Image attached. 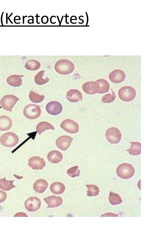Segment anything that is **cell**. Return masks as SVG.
Here are the masks:
<instances>
[{"label":"cell","instance_id":"6da1fadb","mask_svg":"<svg viewBox=\"0 0 151 227\" xmlns=\"http://www.w3.org/2000/svg\"><path fill=\"white\" fill-rule=\"evenodd\" d=\"M55 69L56 72L60 74H67L73 72L74 66L73 63L69 60L62 59L55 63Z\"/></svg>","mask_w":151,"mask_h":227},{"label":"cell","instance_id":"7a4b0ae2","mask_svg":"<svg viewBox=\"0 0 151 227\" xmlns=\"http://www.w3.org/2000/svg\"><path fill=\"white\" fill-rule=\"evenodd\" d=\"M116 173L120 178L128 179L133 176L135 173V169L131 164L124 163L119 165L117 167Z\"/></svg>","mask_w":151,"mask_h":227},{"label":"cell","instance_id":"3957f363","mask_svg":"<svg viewBox=\"0 0 151 227\" xmlns=\"http://www.w3.org/2000/svg\"><path fill=\"white\" fill-rule=\"evenodd\" d=\"M19 138L15 133L8 132L1 136L0 142L2 145L7 147H12L16 145L19 142Z\"/></svg>","mask_w":151,"mask_h":227},{"label":"cell","instance_id":"277c9868","mask_svg":"<svg viewBox=\"0 0 151 227\" xmlns=\"http://www.w3.org/2000/svg\"><path fill=\"white\" fill-rule=\"evenodd\" d=\"M119 98L125 102H129L132 100L136 95V91L132 87L125 86L120 88L118 91Z\"/></svg>","mask_w":151,"mask_h":227},{"label":"cell","instance_id":"5b68a950","mask_svg":"<svg viewBox=\"0 0 151 227\" xmlns=\"http://www.w3.org/2000/svg\"><path fill=\"white\" fill-rule=\"evenodd\" d=\"M23 113L24 116L27 118L33 119L37 118L40 116L41 110L38 106L30 104L24 107Z\"/></svg>","mask_w":151,"mask_h":227},{"label":"cell","instance_id":"8992f818","mask_svg":"<svg viewBox=\"0 0 151 227\" xmlns=\"http://www.w3.org/2000/svg\"><path fill=\"white\" fill-rule=\"evenodd\" d=\"M19 99L13 95H6L1 99L0 104L4 110L12 112V109Z\"/></svg>","mask_w":151,"mask_h":227},{"label":"cell","instance_id":"52a82bcc","mask_svg":"<svg viewBox=\"0 0 151 227\" xmlns=\"http://www.w3.org/2000/svg\"><path fill=\"white\" fill-rule=\"evenodd\" d=\"M105 136L108 141L110 143L117 144L120 141L122 134L118 129L112 127L107 130Z\"/></svg>","mask_w":151,"mask_h":227},{"label":"cell","instance_id":"ba28073f","mask_svg":"<svg viewBox=\"0 0 151 227\" xmlns=\"http://www.w3.org/2000/svg\"><path fill=\"white\" fill-rule=\"evenodd\" d=\"M60 127L63 130L71 134L77 133L79 130L78 124L75 121L70 119H66L62 122Z\"/></svg>","mask_w":151,"mask_h":227},{"label":"cell","instance_id":"9c48e42d","mask_svg":"<svg viewBox=\"0 0 151 227\" xmlns=\"http://www.w3.org/2000/svg\"><path fill=\"white\" fill-rule=\"evenodd\" d=\"M41 201L37 197H33L27 199L24 203L26 209L29 212L37 211L41 206Z\"/></svg>","mask_w":151,"mask_h":227},{"label":"cell","instance_id":"30bf717a","mask_svg":"<svg viewBox=\"0 0 151 227\" xmlns=\"http://www.w3.org/2000/svg\"><path fill=\"white\" fill-rule=\"evenodd\" d=\"M73 139L72 137L69 136H62L57 139L56 144L58 148L65 151L69 147Z\"/></svg>","mask_w":151,"mask_h":227},{"label":"cell","instance_id":"8fae6325","mask_svg":"<svg viewBox=\"0 0 151 227\" xmlns=\"http://www.w3.org/2000/svg\"><path fill=\"white\" fill-rule=\"evenodd\" d=\"M28 162L29 166L34 170H41L46 166V162L44 159L39 156H35L30 158Z\"/></svg>","mask_w":151,"mask_h":227},{"label":"cell","instance_id":"7c38bea8","mask_svg":"<svg viewBox=\"0 0 151 227\" xmlns=\"http://www.w3.org/2000/svg\"><path fill=\"white\" fill-rule=\"evenodd\" d=\"M46 110L49 114L56 115L62 112L63 107L60 103L58 102L52 101L47 104L46 106Z\"/></svg>","mask_w":151,"mask_h":227},{"label":"cell","instance_id":"4fadbf2b","mask_svg":"<svg viewBox=\"0 0 151 227\" xmlns=\"http://www.w3.org/2000/svg\"><path fill=\"white\" fill-rule=\"evenodd\" d=\"M82 89L86 93L92 95L98 93L100 86L96 82H88L85 83L83 85Z\"/></svg>","mask_w":151,"mask_h":227},{"label":"cell","instance_id":"5bb4252c","mask_svg":"<svg viewBox=\"0 0 151 227\" xmlns=\"http://www.w3.org/2000/svg\"><path fill=\"white\" fill-rule=\"evenodd\" d=\"M125 77V73L123 71L119 69L114 70L109 75L110 81L114 83H119L123 82Z\"/></svg>","mask_w":151,"mask_h":227},{"label":"cell","instance_id":"9a60e30c","mask_svg":"<svg viewBox=\"0 0 151 227\" xmlns=\"http://www.w3.org/2000/svg\"><path fill=\"white\" fill-rule=\"evenodd\" d=\"M44 200L48 205L47 208L58 207L61 205L63 203V200L60 197L55 196H50L45 198Z\"/></svg>","mask_w":151,"mask_h":227},{"label":"cell","instance_id":"2e32d148","mask_svg":"<svg viewBox=\"0 0 151 227\" xmlns=\"http://www.w3.org/2000/svg\"><path fill=\"white\" fill-rule=\"evenodd\" d=\"M81 93L78 90L72 89L68 91L66 94L68 100L71 102H76L82 99Z\"/></svg>","mask_w":151,"mask_h":227},{"label":"cell","instance_id":"e0dca14e","mask_svg":"<svg viewBox=\"0 0 151 227\" xmlns=\"http://www.w3.org/2000/svg\"><path fill=\"white\" fill-rule=\"evenodd\" d=\"M63 158L62 154L59 151L53 150L50 152L47 155L48 161L53 163H57L60 162Z\"/></svg>","mask_w":151,"mask_h":227},{"label":"cell","instance_id":"ac0fdd59","mask_svg":"<svg viewBox=\"0 0 151 227\" xmlns=\"http://www.w3.org/2000/svg\"><path fill=\"white\" fill-rule=\"evenodd\" d=\"M48 184L47 181L44 179H38L34 184L33 188L36 192L42 193L47 189Z\"/></svg>","mask_w":151,"mask_h":227},{"label":"cell","instance_id":"d6986e66","mask_svg":"<svg viewBox=\"0 0 151 227\" xmlns=\"http://www.w3.org/2000/svg\"><path fill=\"white\" fill-rule=\"evenodd\" d=\"M12 124V121L9 117L4 115L0 116V131H6L9 129Z\"/></svg>","mask_w":151,"mask_h":227},{"label":"cell","instance_id":"ffe728a7","mask_svg":"<svg viewBox=\"0 0 151 227\" xmlns=\"http://www.w3.org/2000/svg\"><path fill=\"white\" fill-rule=\"evenodd\" d=\"M23 75L13 74L8 77L6 81L9 85L14 87H19L22 84V77Z\"/></svg>","mask_w":151,"mask_h":227},{"label":"cell","instance_id":"44dd1931","mask_svg":"<svg viewBox=\"0 0 151 227\" xmlns=\"http://www.w3.org/2000/svg\"><path fill=\"white\" fill-rule=\"evenodd\" d=\"M50 189L53 194H60L65 191V187L63 184L61 183L55 182L51 184L50 187Z\"/></svg>","mask_w":151,"mask_h":227},{"label":"cell","instance_id":"7402d4cb","mask_svg":"<svg viewBox=\"0 0 151 227\" xmlns=\"http://www.w3.org/2000/svg\"><path fill=\"white\" fill-rule=\"evenodd\" d=\"M131 143V147L126 150L129 154L133 155H137L141 153V144L138 142H129Z\"/></svg>","mask_w":151,"mask_h":227},{"label":"cell","instance_id":"603a6c76","mask_svg":"<svg viewBox=\"0 0 151 227\" xmlns=\"http://www.w3.org/2000/svg\"><path fill=\"white\" fill-rule=\"evenodd\" d=\"M36 129L39 135L46 130H55L54 127L46 121H42L39 123L36 126Z\"/></svg>","mask_w":151,"mask_h":227},{"label":"cell","instance_id":"cb8c5ba5","mask_svg":"<svg viewBox=\"0 0 151 227\" xmlns=\"http://www.w3.org/2000/svg\"><path fill=\"white\" fill-rule=\"evenodd\" d=\"M14 180L8 181L6 178L0 179V188L6 191H8L13 188L15 187L13 184Z\"/></svg>","mask_w":151,"mask_h":227},{"label":"cell","instance_id":"d4e9b609","mask_svg":"<svg viewBox=\"0 0 151 227\" xmlns=\"http://www.w3.org/2000/svg\"><path fill=\"white\" fill-rule=\"evenodd\" d=\"M96 82L100 86V89L98 93H103L109 91L110 86L109 83L106 80L103 79H101L97 80Z\"/></svg>","mask_w":151,"mask_h":227},{"label":"cell","instance_id":"484cf974","mask_svg":"<svg viewBox=\"0 0 151 227\" xmlns=\"http://www.w3.org/2000/svg\"><path fill=\"white\" fill-rule=\"evenodd\" d=\"M24 67L27 69L31 71H34L38 69L40 67V64L39 61L35 60H30L25 64Z\"/></svg>","mask_w":151,"mask_h":227},{"label":"cell","instance_id":"4316f807","mask_svg":"<svg viewBox=\"0 0 151 227\" xmlns=\"http://www.w3.org/2000/svg\"><path fill=\"white\" fill-rule=\"evenodd\" d=\"M110 203L113 205H116L121 204L122 200L119 195L117 193L110 192L109 197Z\"/></svg>","mask_w":151,"mask_h":227},{"label":"cell","instance_id":"83f0119b","mask_svg":"<svg viewBox=\"0 0 151 227\" xmlns=\"http://www.w3.org/2000/svg\"><path fill=\"white\" fill-rule=\"evenodd\" d=\"M45 71L42 70L39 72L35 76V81L36 84L38 85H42L48 82L49 78L47 77L45 79L42 78L44 75Z\"/></svg>","mask_w":151,"mask_h":227},{"label":"cell","instance_id":"f1b7e54d","mask_svg":"<svg viewBox=\"0 0 151 227\" xmlns=\"http://www.w3.org/2000/svg\"><path fill=\"white\" fill-rule=\"evenodd\" d=\"M88 189L87 195L90 197H94L98 195L99 192V188L95 185H86Z\"/></svg>","mask_w":151,"mask_h":227},{"label":"cell","instance_id":"f546056e","mask_svg":"<svg viewBox=\"0 0 151 227\" xmlns=\"http://www.w3.org/2000/svg\"><path fill=\"white\" fill-rule=\"evenodd\" d=\"M29 97L30 100L35 103H39L42 101L45 98L44 95H40L32 91L30 92Z\"/></svg>","mask_w":151,"mask_h":227},{"label":"cell","instance_id":"4dcf8cb0","mask_svg":"<svg viewBox=\"0 0 151 227\" xmlns=\"http://www.w3.org/2000/svg\"><path fill=\"white\" fill-rule=\"evenodd\" d=\"M80 171L78 169V166H75L69 168L67 171L68 175L72 177L78 176H80Z\"/></svg>","mask_w":151,"mask_h":227},{"label":"cell","instance_id":"1f68e13d","mask_svg":"<svg viewBox=\"0 0 151 227\" xmlns=\"http://www.w3.org/2000/svg\"><path fill=\"white\" fill-rule=\"evenodd\" d=\"M116 97L114 93L112 92L111 94H107L102 97L101 101L104 103H110L113 101Z\"/></svg>","mask_w":151,"mask_h":227},{"label":"cell","instance_id":"d6a6232c","mask_svg":"<svg viewBox=\"0 0 151 227\" xmlns=\"http://www.w3.org/2000/svg\"><path fill=\"white\" fill-rule=\"evenodd\" d=\"M7 197L6 193L0 189V203L4 202Z\"/></svg>","mask_w":151,"mask_h":227},{"label":"cell","instance_id":"836d02e7","mask_svg":"<svg viewBox=\"0 0 151 227\" xmlns=\"http://www.w3.org/2000/svg\"><path fill=\"white\" fill-rule=\"evenodd\" d=\"M117 217L118 215L112 213H108L102 215L101 217Z\"/></svg>","mask_w":151,"mask_h":227},{"label":"cell","instance_id":"e575fe53","mask_svg":"<svg viewBox=\"0 0 151 227\" xmlns=\"http://www.w3.org/2000/svg\"><path fill=\"white\" fill-rule=\"evenodd\" d=\"M32 17V19H29L28 20V22H29L30 20H32V23L33 24H34V17L32 16H29L28 17Z\"/></svg>","mask_w":151,"mask_h":227},{"label":"cell","instance_id":"d590c367","mask_svg":"<svg viewBox=\"0 0 151 227\" xmlns=\"http://www.w3.org/2000/svg\"><path fill=\"white\" fill-rule=\"evenodd\" d=\"M65 17V22L66 24H69V22H67V17H69V16H67V14H65V16H64Z\"/></svg>","mask_w":151,"mask_h":227},{"label":"cell","instance_id":"8d00e7d4","mask_svg":"<svg viewBox=\"0 0 151 227\" xmlns=\"http://www.w3.org/2000/svg\"><path fill=\"white\" fill-rule=\"evenodd\" d=\"M35 17H37V18H36V22H37V24H40V22H38V17H40V16H38V14H36V16H35Z\"/></svg>","mask_w":151,"mask_h":227},{"label":"cell","instance_id":"74e56055","mask_svg":"<svg viewBox=\"0 0 151 227\" xmlns=\"http://www.w3.org/2000/svg\"><path fill=\"white\" fill-rule=\"evenodd\" d=\"M56 17L55 16H52L50 18V22H51V23L54 24L56 22H54V23L52 22L51 20H52V17Z\"/></svg>","mask_w":151,"mask_h":227},{"label":"cell","instance_id":"f35d334b","mask_svg":"<svg viewBox=\"0 0 151 227\" xmlns=\"http://www.w3.org/2000/svg\"><path fill=\"white\" fill-rule=\"evenodd\" d=\"M4 13V12H2V14L1 15V22L2 25H3V22H2V19L3 15Z\"/></svg>","mask_w":151,"mask_h":227},{"label":"cell","instance_id":"ab89813d","mask_svg":"<svg viewBox=\"0 0 151 227\" xmlns=\"http://www.w3.org/2000/svg\"><path fill=\"white\" fill-rule=\"evenodd\" d=\"M13 14V13H11V14L9 16V17H8V19H9V20L10 22H11L12 24H13V23L12 21L10 20L9 19V17H10L12 15V14Z\"/></svg>","mask_w":151,"mask_h":227},{"label":"cell","instance_id":"60d3db41","mask_svg":"<svg viewBox=\"0 0 151 227\" xmlns=\"http://www.w3.org/2000/svg\"><path fill=\"white\" fill-rule=\"evenodd\" d=\"M27 16H25V17H24V16H23V24H24V18L25 17H27Z\"/></svg>","mask_w":151,"mask_h":227},{"label":"cell","instance_id":"b9f144b4","mask_svg":"<svg viewBox=\"0 0 151 227\" xmlns=\"http://www.w3.org/2000/svg\"><path fill=\"white\" fill-rule=\"evenodd\" d=\"M8 13H6V24L8 23Z\"/></svg>","mask_w":151,"mask_h":227},{"label":"cell","instance_id":"7bdbcfd3","mask_svg":"<svg viewBox=\"0 0 151 227\" xmlns=\"http://www.w3.org/2000/svg\"><path fill=\"white\" fill-rule=\"evenodd\" d=\"M63 17H64V16H62V17L61 19V21H60V24H59V25H61V22H62V20H63Z\"/></svg>","mask_w":151,"mask_h":227},{"label":"cell","instance_id":"ee69618b","mask_svg":"<svg viewBox=\"0 0 151 227\" xmlns=\"http://www.w3.org/2000/svg\"><path fill=\"white\" fill-rule=\"evenodd\" d=\"M83 17V16H80L79 17V20H82V21H83V22H84V21H83V20H82V19H81L80 18V17Z\"/></svg>","mask_w":151,"mask_h":227},{"label":"cell","instance_id":"f6af8a7d","mask_svg":"<svg viewBox=\"0 0 151 227\" xmlns=\"http://www.w3.org/2000/svg\"><path fill=\"white\" fill-rule=\"evenodd\" d=\"M57 18H58V21H59V24H60V20H59V17H58V16H57Z\"/></svg>","mask_w":151,"mask_h":227}]
</instances>
